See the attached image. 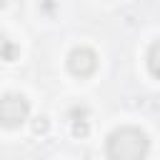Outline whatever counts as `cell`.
Returning <instances> with one entry per match:
<instances>
[{
  "label": "cell",
  "mask_w": 160,
  "mask_h": 160,
  "mask_svg": "<svg viewBox=\"0 0 160 160\" xmlns=\"http://www.w3.org/2000/svg\"><path fill=\"white\" fill-rule=\"evenodd\" d=\"M110 160H145L150 152V138L140 128H118L105 140Z\"/></svg>",
  "instance_id": "1"
},
{
  "label": "cell",
  "mask_w": 160,
  "mask_h": 160,
  "mask_svg": "<svg viewBox=\"0 0 160 160\" xmlns=\"http://www.w3.org/2000/svg\"><path fill=\"white\" fill-rule=\"evenodd\" d=\"M30 115V102L25 95L8 92L0 98V125L2 128H20Z\"/></svg>",
  "instance_id": "2"
},
{
  "label": "cell",
  "mask_w": 160,
  "mask_h": 160,
  "mask_svg": "<svg viewBox=\"0 0 160 160\" xmlns=\"http://www.w3.org/2000/svg\"><path fill=\"white\" fill-rule=\"evenodd\" d=\"M98 68V58L90 48H72L70 55H68V70L75 75V78H88L92 75Z\"/></svg>",
  "instance_id": "3"
},
{
  "label": "cell",
  "mask_w": 160,
  "mask_h": 160,
  "mask_svg": "<svg viewBox=\"0 0 160 160\" xmlns=\"http://www.w3.org/2000/svg\"><path fill=\"white\" fill-rule=\"evenodd\" d=\"M18 55H20V48L12 40H8L5 35H0V62H12V60H18Z\"/></svg>",
  "instance_id": "4"
},
{
  "label": "cell",
  "mask_w": 160,
  "mask_h": 160,
  "mask_svg": "<svg viewBox=\"0 0 160 160\" xmlns=\"http://www.w3.org/2000/svg\"><path fill=\"white\" fill-rule=\"evenodd\" d=\"M158 52H160V42L155 40L150 45V50H148V70H150L152 78H158Z\"/></svg>",
  "instance_id": "5"
},
{
  "label": "cell",
  "mask_w": 160,
  "mask_h": 160,
  "mask_svg": "<svg viewBox=\"0 0 160 160\" xmlns=\"http://www.w3.org/2000/svg\"><path fill=\"white\" fill-rule=\"evenodd\" d=\"M30 128H32L35 135H45V132L50 130V120H48V118H35V120L30 122Z\"/></svg>",
  "instance_id": "6"
},
{
  "label": "cell",
  "mask_w": 160,
  "mask_h": 160,
  "mask_svg": "<svg viewBox=\"0 0 160 160\" xmlns=\"http://www.w3.org/2000/svg\"><path fill=\"white\" fill-rule=\"evenodd\" d=\"M70 122H72V135H75V138H85V135L90 132L88 120H70Z\"/></svg>",
  "instance_id": "7"
},
{
  "label": "cell",
  "mask_w": 160,
  "mask_h": 160,
  "mask_svg": "<svg viewBox=\"0 0 160 160\" xmlns=\"http://www.w3.org/2000/svg\"><path fill=\"white\" fill-rule=\"evenodd\" d=\"M68 118H70V120H88V108H80V105H75V108H70Z\"/></svg>",
  "instance_id": "8"
},
{
  "label": "cell",
  "mask_w": 160,
  "mask_h": 160,
  "mask_svg": "<svg viewBox=\"0 0 160 160\" xmlns=\"http://www.w3.org/2000/svg\"><path fill=\"white\" fill-rule=\"evenodd\" d=\"M42 10H45V12H52V10H55V2H52V0H45V2H42Z\"/></svg>",
  "instance_id": "9"
},
{
  "label": "cell",
  "mask_w": 160,
  "mask_h": 160,
  "mask_svg": "<svg viewBox=\"0 0 160 160\" xmlns=\"http://www.w3.org/2000/svg\"><path fill=\"white\" fill-rule=\"evenodd\" d=\"M5 2H8V0H0V10H2V8H5Z\"/></svg>",
  "instance_id": "10"
}]
</instances>
